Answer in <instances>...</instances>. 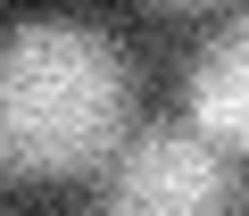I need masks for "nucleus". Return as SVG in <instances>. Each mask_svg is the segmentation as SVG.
Returning a JSON list of instances; mask_svg holds the SVG:
<instances>
[{
  "label": "nucleus",
  "instance_id": "1",
  "mask_svg": "<svg viewBox=\"0 0 249 216\" xmlns=\"http://www.w3.org/2000/svg\"><path fill=\"white\" fill-rule=\"evenodd\" d=\"M133 133V67L100 25L34 17L0 34V175L67 183Z\"/></svg>",
  "mask_w": 249,
  "mask_h": 216
},
{
  "label": "nucleus",
  "instance_id": "2",
  "mask_svg": "<svg viewBox=\"0 0 249 216\" xmlns=\"http://www.w3.org/2000/svg\"><path fill=\"white\" fill-rule=\"evenodd\" d=\"M224 191H232L224 150L199 125H142L108 158L100 216H216Z\"/></svg>",
  "mask_w": 249,
  "mask_h": 216
},
{
  "label": "nucleus",
  "instance_id": "3",
  "mask_svg": "<svg viewBox=\"0 0 249 216\" xmlns=\"http://www.w3.org/2000/svg\"><path fill=\"white\" fill-rule=\"evenodd\" d=\"M183 100H191V125H199L216 150H249V9L191 58Z\"/></svg>",
  "mask_w": 249,
  "mask_h": 216
},
{
  "label": "nucleus",
  "instance_id": "4",
  "mask_svg": "<svg viewBox=\"0 0 249 216\" xmlns=\"http://www.w3.org/2000/svg\"><path fill=\"white\" fill-rule=\"evenodd\" d=\"M158 9H216V0H158Z\"/></svg>",
  "mask_w": 249,
  "mask_h": 216
}]
</instances>
